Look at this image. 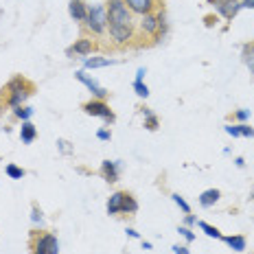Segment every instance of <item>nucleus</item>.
<instances>
[{
  "label": "nucleus",
  "mask_w": 254,
  "mask_h": 254,
  "mask_svg": "<svg viewBox=\"0 0 254 254\" xmlns=\"http://www.w3.org/2000/svg\"><path fill=\"white\" fill-rule=\"evenodd\" d=\"M31 254H60V241L53 232H38L31 230L29 239Z\"/></svg>",
  "instance_id": "obj_1"
},
{
  "label": "nucleus",
  "mask_w": 254,
  "mask_h": 254,
  "mask_svg": "<svg viewBox=\"0 0 254 254\" xmlns=\"http://www.w3.org/2000/svg\"><path fill=\"white\" fill-rule=\"evenodd\" d=\"M105 11H108V26H134V18H131L129 9L123 0H110L105 4Z\"/></svg>",
  "instance_id": "obj_2"
},
{
  "label": "nucleus",
  "mask_w": 254,
  "mask_h": 254,
  "mask_svg": "<svg viewBox=\"0 0 254 254\" xmlns=\"http://www.w3.org/2000/svg\"><path fill=\"white\" fill-rule=\"evenodd\" d=\"M83 26L90 31L92 35H103L108 31V11L103 4H90L88 7V18Z\"/></svg>",
  "instance_id": "obj_3"
},
{
  "label": "nucleus",
  "mask_w": 254,
  "mask_h": 254,
  "mask_svg": "<svg viewBox=\"0 0 254 254\" xmlns=\"http://www.w3.org/2000/svg\"><path fill=\"white\" fill-rule=\"evenodd\" d=\"M81 110L90 116H99V119H103L105 123H114L116 121V116H114L112 110H110V105L105 101H101V99H90L88 103H83Z\"/></svg>",
  "instance_id": "obj_4"
},
{
  "label": "nucleus",
  "mask_w": 254,
  "mask_h": 254,
  "mask_svg": "<svg viewBox=\"0 0 254 254\" xmlns=\"http://www.w3.org/2000/svg\"><path fill=\"white\" fill-rule=\"evenodd\" d=\"M210 4L215 7V11L226 20H232L241 9V0H208Z\"/></svg>",
  "instance_id": "obj_5"
},
{
  "label": "nucleus",
  "mask_w": 254,
  "mask_h": 254,
  "mask_svg": "<svg viewBox=\"0 0 254 254\" xmlns=\"http://www.w3.org/2000/svg\"><path fill=\"white\" fill-rule=\"evenodd\" d=\"M108 33L116 46H127L134 40V26H108Z\"/></svg>",
  "instance_id": "obj_6"
},
{
  "label": "nucleus",
  "mask_w": 254,
  "mask_h": 254,
  "mask_svg": "<svg viewBox=\"0 0 254 254\" xmlns=\"http://www.w3.org/2000/svg\"><path fill=\"white\" fill-rule=\"evenodd\" d=\"M75 79H77V81H81L83 86H86L90 92H92V97H94V99H101V101H105V99H108V90L101 88L92 77H88L83 70H77V72H75Z\"/></svg>",
  "instance_id": "obj_7"
},
{
  "label": "nucleus",
  "mask_w": 254,
  "mask_h": 254,
  "mask_svg": "<svg viewBox=\"0 0 254 254\" xmlns=\"http://www.w3.org/2000/svg\"><path fill=\"white\" fill-rule=\"evenodd\" d=\"M131 13L136 15H147L158 9V0H123Z\"/></svg>",
  "instance_id": "obj_8"
},
{
  "label": "nucleus",
  "mask_w": 254,
  "mask_h": 254,
  "mask_svg": "<svg viewBox=\"0 0 254 254\" xmlns=\"http://www.w3.org/2000/svg\"><path fill=\"white\" fill-rule=\"evenodd\" d=\"M94 49H97V44H94V40H90V38H79L75 44L70 46V49L66 51V55L68 57H72V55H79V57H88L90 53H92Z\"/></svg>",
  "instance_id": "obj_9"
},
{
  "label": "nucleus",
  "mask_w": 254,
  "mask_h": 254,
  "mask_svg": "<svg viewBox=\"0 0 254 254\" xmlns=\"http://www.w3.org/2000/svg\"><path fill=\"white\" fill-rule=\"evenodd\" d=\"M101 178L105 180V182H110V184H114V182H119V173H121V162H116V160H103L101 162Z\"/></svg>",
  "instance_id": "obj_10"
},
{
  "label": "nucleus",
  "mask_w": 254,
  "mask_h": 254,
  "mask_svg": "<svg viewBox=\"0 0 254 254\" xmlns=\"http://www.w3.org/2000/svg\"><path fill=\"white\" fill-rule=\"evenodd\" d=\"M158 13H147V15H140V24H138V29H140V33H145V35H156V31H158Z\"/></svg>",
  "instance_id": "obj_11"
},
{
  "label": "nucleus",
  "mask_w": 254,
  "mask_h": 254,
  "mask_svg": "<svg viewBox=\"0 0 254 254\" xmlns=\"http://www.w3.org/2000/svg\"><path fill=\"white\" fill-rule=\"evenodd\" d=\"M70 18H75V22H86L88 18V4L83 0H70V7H68Z\"/></svg>",
  "instance_id": "obj_12"
},
{
  "label": "nucleus",
  "mask_w": 254,
  "mask_h": 254,
  "mask_svg": "<svg viewBox=\"0 0 254 254\" xmlns=\"http://www.w3.org/2000/svg\"><path fill=\"white\" fill-rule=\"evenodd\" d=\"M22 90H33V83H29L22 75H15L11 81L7 83V88H4L2 92H9V94H11V92H22Z\"/></svg>",
  "instance_id": "obj_13"
},
{
  "label": "nucleus",
  "mask_w": 254,
  "mask_h": 254,
  "mask_svg": "<svg viewBox=\"0 0 254 254\" xmlns=\"http://www.w3.org/2000/svg\"><path fill=\"white\" fill-rule=\"evenodd\" d=\"M123 197H125V190H116V193L110 195L108 199V215H119L121 208H123Z\"/></svg>",
  "instance_id": "obj_14"
},
{
  "label": "nucleus",
  "mask_w": 254,
  "mask_h": 254,
  "mask_svg": "<svg viewBox=\"0 0 254 254\" xmlns=\"http://www.w3.org/2000/svg\"><path fill=\"white\" fill-rule=\"evenodd\" d=\"M219 197H221L219 189H206L204 193L199 195V204H202L204 208H210V206H215L217 202H219Z\"/></svg>",
  "instance_id": "obj_15"
},
{
  "label": "nucleus",
  "mask_w": 254,
  "mask_h": 254,
  "mask_svg": "<svg viewBox=\"0 0 254 254\" xmlns=\"http://www.w3.org/2000/svg\"><path fill=\"white\" fill-rule=\"evenodd\" d=\"M20 138H22V142H33L35 138H38V127H35L31 121H24L22 127H20Z\"/></svg>",
  "instance_id": "obj_16"
},
{
  "label": "nucleus",
  "mask_w": 254,
  "mask_h": 254,
  "mask_svg": "<svg viewBox=\"0 0 254 254\" xmlns=\"http://www.w3.org/2000/svg\"><path fill=\"white\" fill-rule=\"evenodd\" d=\"M31 92L33 90H22V92H11L9 94V101H7V105L11 110H15V108H20V105H24V101L31 97Z\"/></svg>",
  "instance_id": "obj_17"
},
{
  "label": "nucleus",
  "mask_w": 254,
  "mask_h": 254,
  "mask_svg": "<svg viewBox=\"0 0 254 254\" xmlns=\"http://www.w3.org/2000/svg\"><path fill=\"white\" fill-rule=\"evenodd\" d=\"M116 64V60H110V57H86L83 60V68H105Z\"/></svg>",
  "instance_id": "obj_18"
},
{
  "label": "nucleus",
  "mask_w": 254,
  "mask_h": 254,
  "mask_svg": "<svg viewBox=\"0 0 254 254\" xmlns=\"http://www.w3.org/2000/svg\"><path fill=\"white\" fill-rule=\"evenodd\" d=\"M224 241L226 243H228V246L232 248V250H235V252H243V250H246V237H243V235H232V237H224Z\"/></svg>",
  "instance_id": "obj_19"
},
{
  "label": "nucleus",
  "mask_w": 254,
  "mask_h": 254,
  "mask_svg": "<svg viewBox=\"0 0 254 254\" xmlns=\"http://www.w3.org/2000/svg\"><path fill=\"white\" fill-rule=\"evenodd\" d=\"M142 116H145V127L149 131H156L158 127H160V119H158V116L153 114L149 108H142Z\"/></svg>",
  "instance_id": "obj_20"
},
{
  "label": "nucleus",
  "mask_w": 254,
  "mask_h": 254,
  "mask_svg": "<svg viewBox=\"0 0 254 254\" xmlns=\"http://www.w3.org/2000/svg\"><path fill=\"white\" fill-rule=\"evenodd\" d=\"M138 210V202H136V197L131 193H127L125 190V197H123V208H121V213H127V215H131V213H136Z\"/></svg>",
  "instance_id": "obj_21"
},
{
  "label": "nucleus",
  "mask_w": 254,
  "mask_h": 254,
  "mask_svg": "<svg viewBox=\"0 0 254 254\" xmlns=\"http://www.w3.org/2000/svg\"><path fill=\"white\" fill-rule=\"evenodd\" d=\"M197 226H199V230H204L206 237H210V239H224V235H221V232L217 230L215 226L206 224V221H197Z\"/></svg>",
  "instance_id": "obj_22"
},
{
  "label": "nucleus",
  "mask_w": 254,
  "mask_h": 254,
  "mask_svg": "<svg viewBox=\"0 0 254 254\" xmlns=\"http://www.w3.org/2000/svg\"><path fill=\"white\" fill-rule=\"evenodd\" d=\"M4 173H7L11 180H22L24 178V169L18 167V165H13V162H9V165L4 167Z\"/></svg>",
  "instance_id": "obj_23"
},
{
  "label": "nucleus",
  "mask_w": 254,
  "mask_h": 254,
  "mask_svg": "<svg viewBox=\"0 0 254 254\" xmlns=\"http://www.w3.org/2000/svg\"><path fill=\"white\" fill-rule=\"evenodd\" d=\"M13 114H15V119H20L24 123V121H29L31 116H33V108H29V105H20V108L13 110Z\"/></svg>",
  "instance_id": "obj_24"
},
{
  "label": "nucleus",
  "mask_w": 254,
  "mask_h": 254,
  "mask_svg": "<svg viewBox=\"0 0 254 254\" xmlns=\"http://www.w3.org/2000/svg\"><path fill=\"white\" fill-rule=\"evenodd\" d=\"M171 199H173V202H176V204L180 206V208H182V213H187V215L190 213V206H189V202H187V199H184L180 193H173V195H171Z\"/></svg>",
  "instance_id": "obj_25"
},
{
  "label": "nucleus",
  "mask_w": 254,
  "mask_h": 254,
  "mask_svg": "<svg viewBox=\"0 0 254 254\" xmlns=\"http://www.w3.org/2000/svg\"><path fill=\"white\" fill-rule=\"evenodd\" d=\"M31 221H33V224H44V217H42V210H40V206L38 204H33L31 206Z\"/></svg>",
  "instance_id": "obj_26"
},
{
  "label": "nucleus",
  "mask_w": 254,
  "mask_h": 254,
  "mask_svg": "<svg viewBox=\"0 0 254 254\" xmlns=\"http://www.w3.org/2000/svg\"><path fill=\"white\" fill-rule=\"evenodd\" d=\"M134 90H136V94H138V97H142V99L149 97V88H147L142 81H134Z\"/></svg>",
  "instance_id": "obj_27"
},
{
  "label": "nucleus",
  "mask_w": 254,
  "mask_h": 254,
  "mask_svg": "<svg viewBox=\"0 0 254 254\" xmlns=\"http://www.w3.org/2000/svg\"><path fill=\"white\" fill-rule=\"evenodd\" d=\"M178 232H180V235H182V237H184V239H187L189 243H190V241H195V235H193V230H190V228H187V226H180V228H178Z\"/></svg>",
  "instance_id": "obj_28"
},
{
  "label": "nucleus",
  "mask_w": 254,
  "mask_h": 254,
  "mask_svg": "<svg viewBox=\"0 0 254 254\" xmlns=\"http://www.w3.org/2000/svg\"><path fill=\"white\" fill-rule=\"evenodd\" d=\"M239 131L241 136H248V138H254V129L248 123H239Z\"/></svg>",
  "instance_id": "obj_29"
},
{
  "label": "nucleus",
  "mask_w": 254,
  "mask_h": 254,
  "mask_svg": "<svg viewBox=\"0 0 254 254\" xmlns=\"http://www.w3.org/2000/svg\"><path fill=\"white\" fill-rule=\"evenodd\" d=\"M235 119L241 121V123H246V121L250 119V110H237V112H235Z\"/></svg>",
  "instance_id": "obj_30"
},
{
  "label": "nucleus",
  "mask_w": 254,
  "mask_h": 254,
  "mask_svg": "<svg viewBox=\"0 0 254 254\" xmlns=\"http://www.w3.org/2000/svg\"><path fill=\"white\" fill-rule=\"evenodd\" d=\"M68 145H70V142H68V140H57V147H60V151L62 153H72V147H68Z\"/></svg>",
  "instance_id": "obj_31"
},
{
  "label": "nucleus",
  "mask_w": 254,
  "mask_h": 254,
  "mask_svg": "<svg viewBox=\"0 0 254 254\" xmlns=\"http://www.w3.org/2000/svg\"><path fill=\"white\" fill-rule=\"evenodd\" d=\"M226 134H230L232 138H237V136H241L239 125H226Z\"/></svg>",
  "instance_id": "obj_32"
},
{
  "label": "nucleus",
  "mask_w": 254,
  "mask_h": 254,
  "mask_svg": "<svg viewBox=\"0 0 254 254\" xmlns=\"http://www.w3.org/2000/svg\"><path fill=\"white\" fill-rule=\"evenodd\" d=\"M97 138L99 140H112V134H110V129H99L97 131Z\"/></svg>",
  "instance_id": "obj_33"
},
{
  "label": "nucleus",
  "mask_w": 254,
  "mask_h": 254,
  "mask_svg": "<svg viewBox=\"0 0 254 254\" xmlns=\"http://www.w3.org/2000/svg\"><path fill=\"white\" fill-rule=\"evenodd\" d=\"M195 224H197V219H195V217L190 215V213L184 217V226H187V228H189V226H195Z\"/></svg>",
  "instance_id": "obj_34"
},
{
  "label": "nucleus",
  "mask_w": 254,
  "mask_h": 254,
  "mask_svg": "<svg viewBox=\"0 0 254 254\" xmlns=\"http://www.w3.org/2000/svg\"><path fill=\"white\" fill-rule=\"evenodd\" d=\"M173 254H190L187 246H173Z\"/></svg>",
  "instance_id": "obj_35"
},
{
  "label": "nucleus",
  "mask_w": 254,
  "mask_h": 254,
  "mask_svg": "<svg viewBox=\"0 0 254 254\" xmlns=\"http://www.w3.org/2000/svg\"><path fill=\"white\" fill-rule=\"evenodd\" d=\"M246 64H248V68H250V72H254V53L246 55Z\"/></svg>",
  "instance_id": "obj_36"
},
{
  "label": "nucleus",
  "mask_w": 254,
  "mask_h": 254,
  "mask_svg": "<svg viewBox=\"0 0 254 254\" xmlns=\"http://www.w3.org/2000/svg\"><path fill=\"white\" fill-rule=\"evenodd\" d=\"M145 75H147L145 68H138V72H136V81H142V79H145Z\"/></svg>",
  "instance_id": "obj_37"
},
{
  "label": "nucleus",
  "mask_w": 254,
  "mask_h": 254,
  "mask_svg": "<svg viewBox=\"0 0 254 254\" xmlns=\"http://www.w3.org/2000/svg\"><path fill=\"white\" fill-rule=\"evenodd\" d=\"M125 232H127V237H131V239H138V237H140V235H138V232H136L134 228H127Z\"/></svg>",
  "instance_id": "obj_38"
},
{
  "label": "nucleus",
  "mask_w": 254,
  "mask_h": 254,
  "mask_svg": "<svg viewBox=\"0 0 254 254\" xmlns=\"http://www.w3.org/2000/svg\"><path fill=\"white\" fill-rule=\"evenodd\" d=\"M241 7H246V9H254V0H241Z\"/></svg>",
  "instance_id": "obj_39"
},
{
  "label": "nucleus",
  "mask_w": 254,
  "mask_h": 254,
  "mask_svg": "<svg viewBox=\"0 0 254 254\" xmlns=\"http://www.w3.org/2000/svg\"><path fill=\"white\" fill-rule=\"evenodd\" d=\"M235 165H237V167H239V169H241L243 165H246V160H243V158H237V160H235Z\"/></svg>",
  "instance_id": "obj_40"
},
{
  "label": "nucleus",
  "mask_w": 254,
  "mask_h": 254,
  "mask_svg": "<svg viewBox=\"0 0 254 254\" xmlns=\"http://www.w3.org/2000/svg\"><path fill=\"white\" fill-rule=\"evenodd\" d=\"M252 199H254V193H252Z\"/></svg>",
  "instance_id": "obj_41"
}]
</instances>
